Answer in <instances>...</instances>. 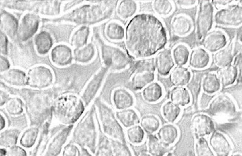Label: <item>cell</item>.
<instances>
[{
  "label": "cell",
  "instance_id": "6da1fadb",
  "mask_svg": "<svg viewBox=\"0 0 242 156\" xmlns=\"http://www.w3.org/2000/svg\"><path fill=\"white\" fill-rule=\"evenodd\" d=\"M52 75L48 68L42 66L34 67L28 71L26 77V83L30 87L42 88L51 83Z\"/></svg>",
  "mask_w": 242,
  "mask_h": 156
},
{
  "label": "cell",
  "instance_id": "7a4b0ae2",
  "mask_svg": "<svg viewBox=\"0 0 242 156\" xmlns=\"http://www.w3.org/2000/svg\"><path fill=\"white\" fill-rule=\"evenodd\" d=\"M155 69L153 65L141 66L138 69L134 78L136 89H140L153 81L155 79Z\"/></svg>",
  "mask_w": 242,
  "mask_h": 156
},
{
  "label": "cell",
  "instance_id": "3957f363",
  "mask_svg": "<svg viewBox=\"0 0 242 156\" xmlns=\"http://www.w3.org/2000/svg\"><path fill=\"white\" fill-rule=\"evenodd\" d=\"M169 80L175 87H183L189 82L191 74L189 69L182 66L174 68L169 73Z\"/></svg>",
  "mask_w": 242,
  "mask_h": 156
},
{
  "label": "cell",
  "instance_id": "277c9868",
  "mask_svg": "<svg viewBox=\"0 0 242 156\" xmlns=\"http://www.w3.org/2000/svg\"><path fill=\"white\" fill-rule=\"evenodd\" d=\"M174 66V63L170 53L164 51L160 53L157 57L155 63L156 69L161 76L168 75Z\"/></svg>",
  "mask_w": 242,
  "mask_h": 156
},
{
  "label": "cell",
  "instance_id": "5b68a950",
  "mask_svg": "<svg viewBox=\"0 0 242 156\" xmlns=\"http://www.w3.org/2000/svg\"><path fill=\"white\" fill-rule=\"evenodd\" d=\"M21 24L20 33L23 40H26L33 35L36 31L38 26V20L32 14L26 15Z\"/></svg>",
  "mask_w": 242,
  "mask_h": 156
},
{
  "label": "cell",
  "instance_id": "8992f818",
  "mask_svg": "<svg viewBox=\"0 0 242 156\" xmlns=\"http://www.w3.org/2000/svg\"><path fill=\"white\" fill-rule=\"evenodd\" d=\"M216 75L220 85L223 87H227L235 82L237 77V69L234 66H227L219 69Z\"/></svg>",
  "mask_w": 242,
  "mask_h": 156
},
{
  "label": "cell",
  "instance_id": "52a82bcc",
  "mask_svg": "<svg viewBox=\"0 0 242 156\" xmlns=\"http://www.w3.org/2000/svg\"><path fill=\"white\" fill-rule=\"evenodd\" d=\"M51 53L52 60L57 64L65 65L69 63L71 60V50L66 46H57L53 49Z\"/></svg>",
  "mask_w": 242,
  "mask_h": 156
},
{
  "label": "cell",
  "instance_id": "ba28073f",
  "mask_svg": "<svg viewBox=\"0 0 242 156\" xmlns=\"http://www.w3.org/2000/svg\"><path fill=\"white\" fill-rule=\"evenodd\" d=\"M3 79L8 84L15 86H22L26 81L25 74L22 71L16 69H11L6 71Z\"/></svg>",
  "mask_w": 242,
  "mask_h": 156
},
{
  "label": "cell",
  "instance_id": "9c48e42d",
  "mask_svg": "<svg viewBox=\"0 0 242 156\" xmlns=\"http://www.w3.org/2000/svg\"><path fill=\"white\" fill-rule=\"evenodd\" d=\"M170 98L172 102L177 105L184 106L190 101L188 90L183 87H175L171 90Z\"/></svg>",
  "mask_w": 242,
  "mask_h": 156
},
{
  "label": "cell",
  "instance_id": "30bf717a",
  "mask_svg": "<svg viewBox=\"0 0 242 156\" xmlns=\"http://www.w3.org/2000/svg\"><path fill=\"white\" fill-rule=\"evenodd\" d=\"M202 86L204 91L212 93L218 90L221 85L216 74L210 73L203 76L202 79Z\"/></svg>",
  "mask_w": 242,
  "mask_h": 156
},
{
  "label": "cell",
  "instance_id": "8fae6325",
  "mask_svg": "<svg viewBox=\"0 0 242 156\" xmlns=\"http://www.w3.org/2000/svg\"><path fill=\"white\" fill-rule=\"evenodd\" d=\"M163 89L161 85L157 82H153L143 90V94L145 100L151 102H156L162 96Z\"/></svg>",
  "mask_w": 242,
  "mask_h": 156
},
{
  "label": "cell",
  "instance_id": "7c38bea8",
  "mask_svg": "<svg viewBox=\"0 0 242 156\" xmlns=\"http://www.w3.org/2000/svg\"><path fill=\"white\" fill-rule=\"evenodd\" d=\"M36 43L38 52L44 54L47 52L51 48L52 45V39L48 33L42 32L37 36Z\"/></svg>",
  "mask_w": 242,
  "mask_h": 156
},
{
  "label": "cell",
  "instance_id": "4fadbf2b",
  "mask_svg": "<svg viewBox=\"0 0 242 156\" xmlns=\"http://www.w3.org/2000/svg\"><path fill=\"white\" fill-rule=\"evenodd\" d=\"M180 111V109L178 106L171 101L166 102L162 107L164 117L170 122L173 121L176 119Z\"/></svg>",
  "mask_w": 242,
  "mask_h": 156
},
{
  "label": "cell",
  "instance_id": "5bb4252c",
  "mask_svg": "<svg viewBox=\"0 0 242 156\" xmlns=\"http://www.w3.org/2000/svg\"><path fill=\"white\" fill-rule=\"evenodd\" d=\"M158 136L161 141L166 144L173 142L176 136L175 128L171 125H166L162 128L158 133Z\"/></svg>",
  "mask_w": 242,
  "mask_h": 156
},
{
  "label": "cell",
  "instance_id": "9a60e30c",
  "mask_svg": "<svg viewBox=\"0 0 242 156\" xmlns=\"http://www.w3.org/2000/svg\"><path fill=\"white\" fill-rule=\"evenodd\" d=\"M1 19L3 27L8 33L12 34L14 33L17 27L15 19L9 15H5Z\"/></svg>",
  "mask_w": 242,
  "mask_h": 156
},
{
  "label": "cell",
  "instance_id": "2e32d148",
  "mask_svg": "<svg viewBox=\"0 0 242 156\" xmlns=\"http://www.w3.org/2000/svg\"><path fill=\"white\" fill-rule=\"evenodd\" d=\"M173 55L176 63L178 65H183L186 63L188 52L185 49L177 48L174 51Z\"/></svg>",
  "mask_w": 242,
  "mask_h": 156
},
{
  "label": "cell",
  "instance_id": "e0dca14e",
  "mask_svg": "<svg viewBox=\"0 0 242 156\" xmlns=\"http://www.w3.org/2000/svg\"><path fill=\"white\" fill-rule=\"evenodd\" d=\"M147 123L144 124L145 128L148 131L153 132L156 130L159 127V123L156 119L153 117L148 120Z\"/></svg>",
  "mask_w": 242,
  "mask_h": 156
},
{
  "label": "cell",
  "instance_id": "ac0fdd59",
  "mask_svg": "<svg viewBox=\"0 0 242 156\" xmlns=\"http://www.w3.org/2000/svg\"><path fill=\"white\" fill-rule=\"evenodd\" d=\"M133 131V140L135 142H139L142 140L143 133L142 130L139 127L134 128Z\"/></svg>",
  "mask_w": 242,
  "mask_h": 156
},
{
  "label": "cell",
  "instance_id": "d6986e66",
  "mask_svg": "<svg viewBox=\"0 0 242 156\" xmlns=\"http://www.w3.org/2000/svg\"><path fill=\"white\" fill-rule=\"evenodd\" d=\"M1 50L4 54H6L7 52V40L6 37L1 35Z\"/></svg>",
  "mask_w": 242,
  "mask_h": 156
},
{
  "label": "cell",
  "instance_id": "ffe728a7",
  "mask_svg": "<svg viewBox=\"0 0 242 156\" xmlns=\"http://www.w3.org/2000/svg\"><path fill=\"white\" fill-rule=\"evenodd\" d=\"M0 71L1 72L5 71L9 68V65L7 60L3 57H1Z\"/></svg>",
  "mask_w": 242,
  "mask_h": 156
},
{
  "label": "cell",
  "instance_id": "44dd1931",
  "mask_svg": "<svg viewBox=\"0 0 242 156\" xmlns=\"http://www.w3.org/2000/svg\"><path fill=\"white\" fill-rule=\"evenodd\" d=\"M85 28H83V29H82L79 31V33L77 34L79 35L78 36L79 38L77 39H79L78 42H81V44L84 43L85 41L86 37L87 31H85Z\"/></svg>",
  "mask_w": 242,
  "mask_h": 156
},
{
  "label": "cell",
  "instance_id": "7402d4cb",
  "mask_svg": "<svg viewBox=\"0 0 242 156\" xmlns=\"http://www.w3.org/2000/svg\"><path fill=\"white\" fill-rule=\"evenodd\" d=\"M4 122L3 119V118L1 117V128H3L4 126Z\"/></svg>",
  "mask_w": 242,
  "mask_h": 156
},
{
  "label": "cell",
  "instance_id": "603a6c76",
  "mask_svg": "<svg viewBox=\"0 0 242 156\" xmlns=\"http://www.w3.org/2000/svg\"><path fill=\"white\" fill-rule=\"evenodd\" d=\"M232 126L231 124H227V125H224L223 126V127H222V128L223 129H227L228 128H230Z\"/></svg>",
  "mask_w": 242,
  "mask_h": 156
},
{
  "label": "cell",
  "instance_id": "cb8c5ba5",
  "mask_svg": "<svg viewBox=\"0 0 242 156\" xmlns=\"http://www.w3.org/2000/svg\"><path fill=\"white\" fill-rule=\"evenodd\" d=\"M1 153H2L3 155H5V150H4L3 149H2V150L1 149Z\"/></svg>",
  "mask_w": 242,
  "mask_h": 156
}]
</instances>
